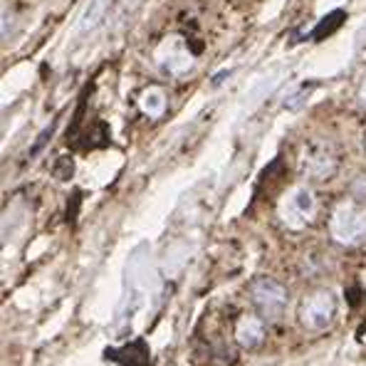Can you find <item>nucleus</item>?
Returning <instances> with one entry per match:
<instances>
[{"label":"nucleus","mask_w":366,"mask_h":366,"mask_svg":"<svg viewBox=\"0 0 366 366\" xmlns=\"http://www.w3.org/2000/svg\"><path fill=\"white\" fill-rule=\"evenodd\" d=\"M166 104H169V99H166V92L161 90V87H146V90L139 94V109L149 119L164 117Z\"/></svg>","instance_id":"1a4fd4ad"},{"label":"nucleus","mask_w":366,"mask_h":366,"mask_svg":"<svg viewBox=\"0 0 366 366\" xmlns=\"http://www.w3.org/2000/svg\"><path fill=\"white\" fill-rule=\"evenodd\" d=\"M359 99L366 104V77H364V82H362V87H359Z\"/></svg>","instance_id":"9b49d317"},{"label":"nucleus","mask_w":366,"mask_h":366,"mask_svg":"<svg viewBox=\"0 0 366 366\" xmlns=\"http://www.w3.org/2000/svg\"><path fill=\"white\" fill-rule=\"evenodd\" d=\"M250 300L265 320H277L287 307V290L275 277H258L250 287Z\"/></svg>","instance_id":"39448f33"},{"label":"nucleus","mask_w":366,"mask_h":366,"mask_svg":"<svg viewBox=\"0 0 366 366\" xmlns=\"http://www.w3.org/2000/svg\"><path fill=\"white\" fill-rule=\"evenodd\" d=\"M107 8H109V0H90L85 15H82V20H80V30H82V33L97 28V25L104 20V15H107Z\"/></svg>","instance_id":"9d476101"},{"label":"nucleus","mask_w":366,"mask_h":366,"mask_svg":"<svg viewBox=\"0 0 366 366\" xmlns=\"http://www.w3.org/2000/svg\"><path fill=\"white\" fill-rule=\"evenodd\" d=\"M329 233L342 245H359L366 240V206L342 201L329 218Z\"/></svg>","instance_id":"f257e3e1"},{"label":"nucleus","mask_w":366,"mask_h":366,"mask_svg":"<svg viewBox=\"0 0 366 366\" xmlns=\"http://www.w3.org/2000/svg\"><path fill=\"white\" fill-rule=\"evenodd\" d=\"M104 359L119 366H151V352L144 339H134V342L124 344L119 349H107Z\"/></svg>","instance_id":"0eeeda50"},{"label":"nucleus","mask_w":366,"mask_h":366,"mask_svg":"<svg viewBox=\"0 0 366 366\" xmlns=\"http://www.w3.org/2000/svg\"><path fill=\"white\" fill-rule=\"evenodd\" d=\"M339 169V154L329 141L312 139L302 146L300 171L310 181H329Z\"/></svg>","instance_id":"7ed1b4c3"},{"label":"nucleus","mask_w":366,"mask_h":366,"mask_svg":"<svg viewBox=\"0 0 366 366\" xmlns=\"http://www.w3.org/2000/svg\"><path fill=\"white\" fill-rule=\"evenodd\" d=\"M154 57H156V65L171 77L186 75L193 67V52L188 50V43L181 35H166L161 40V45L156 47Z\"/></svg>","instance_id":"423d86ee"},{"label":"nucleus","mask_w":366,"mask_h":366,"mask_svg":"<svg viewBox=\"0 0 366 366\" xmlns=\"http://www.w3.org/2000/svg\"><path fill=\"white\" fill-rule=\"evenodd\" d=\"M280 221L290 230H305L317 216V196L310 186H295L280 198Z\"/></svg>","instance_id":"f03ea898"},{"label":"nucleus","mask_w":366,"mask_h":366,"mask_svg":"<svg viewBox=\"0 0 366 366\" xmlns=\"http://www.w3.org/2000/svg\"><path fill=\"white\" fill-rule=\"evenodd\" d=\"M265 339V324L260 317L255 315H245L240 317L238 324H235V342L245 349H255L260 347Z\"/></svg>","instance_id":"6e6552de"},{"label":"nucleus","mask_w":366,"mask_h":366,"mask_svg":"<svg viewBox=\"0 0 366 366\" xmlns=\"http://www.w3.org/2000/svg\"><path fill=\"white\" fill-rule=\"evenodd\" d=\"M337 315V300L329 290H315L310 295L302 297L300 307H297V320L307 332H320L329 327Z\"/></svg>","instance_id":"20e7f679"}]
</instances>
